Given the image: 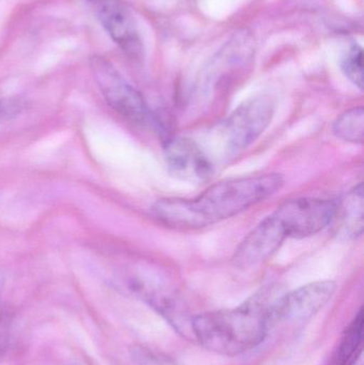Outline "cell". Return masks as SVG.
Segmentation results:
<instances>
[{
  "mask_svg": "<svg viewBox=\"0 0 364 365\" xmlns=\"http://www.w3.org/2000/svg\"><path fill=\"white\" fill-rule=\"evenodd\" d=\"M278 173L250 175L212 185L194 197H166L152 206L157 220L177 229L194 230L241 214L284 187Z\"/></svg>",
  "mask_w": 364,
  "mask_h": 365,
  "instance_id": "6da1fadb",
  "label": "cell"
},
{
  "mask_svg": "<svg viewBox=\"0 0 364 365\" xmlns=\"http://www.w3.org/2000/svg\"><path fill=\"white\" fill-rule=\"evenodd\" d=\"M278 299L263 291L237 308L203 313L192 319V332L207 351L229 357L241 355L264 341Z\"/></svg>",
  "mask_w": 364,
  "mask_h": 365,
  "instance_id": "7a4b0ae2",
  "label": "cell"
},
{
  "mask_svg": "<svg viewBox=\"0 0 364 365\" xmlns=\"http://www.w3.org/2000/svg\"><path fill=\"white\" fill-rule=\"evenodd\" d=\"M275 108L269 96H254L239 105L214 133L219 154L233 158L250 147L269 128Z\"/></svg>",
  "mask_w": 364,
  "mask_h": 365,
  "instance_id": "3957f363",
  "label": "cell"
},
{
  "mask_svg": "<svg viewBox=\"0 0 364 365\" xmlns=\"http://www.w3.org/2000/svg\"><path fill=\"white\" fill-rule=\"evenodd\" d=\"M91 70L105 100L120 115L140 125H158L140 93L105 58L94 57Z\"/></svg>",
  "mask_w": 364,
  "mask_h": 365,
  "instance_id": "277c9868",
  "label": "cell"
},
{
  "mask_svg": "<svg viewBox=\"0 0 364 365\" xmlns=\"http://www.w3.org/2000/svg\"><path fill=\"white\" fill-rule=\"evenodd\" d=\"M337 206L333 200L297 197L282 203L274 215L279 219L288 238H305L328 227Z\"/></svg>",
  "mask_w": 364,
  "mask_h": 365,
  "instance_id": "5b68a950",
  "label": "cell"
},
{
  "mask_svg": "<svg viewBox=\"0 0 364 365\" xmlns=\"http://www.w3.org/2000/svg\"><path fill=\"white\" fill-rule=\"evenodd\" d=\"M96 17L113 42L128 56L142 55V41L130 9L120 0H90Z\"/></svg>",
  "mask_w": 364,
  "mask_h": 365,
  "instance_id": "8992f818",
  "label": "cell"
},
{
  "mask_svg": "<svg viewBox=\"0 0 364 365\" xmlns=\"http://www.w3.org/2000/svg\"><path fill=\"white\" fill-rule=\"evenodd\" d=\"M336 289L337 285L331 280L303 285L278 299L274 319L294 324L308 321L331 299Z\"/></svg>",
  "mask_w": 364,
  "mask_h": 365,
  "instance_id": "52a82bcc",
  "label": "cell"
},
{
  "mask_svg": "<svg viewBox=\"0 0 364 365\" xmlns=\"http://www.w3.org/2000/svg\"><path fill=\"white\" fill-rule=\"evenodd\" d=\"M164 155L169 173L177 179L204 181L213 173L207 152L192 139H170L165 145Z\"/></svg>",
  "mask_w": 364,
  "mask_h": 365,
  "instance_id": "ba28073f",
  "label": "cell"
},
{
  "mask_svg": "<svg viewBox=\"0 0 364 365\" xmlns=\"http://www.w3.org/2000/svg\"><path fill=\"white\" fill-rule=\"evenodd\" d=\"M286 238L281 222L271 214L256 225L239 245L235 251V264L243 268L259 265L279 250Z\"/></svg>",
  "mask_w": 364,
  "mask_h": 365,
  "instance_id": "9c48e42d",
  "label": "cell"
},
{
  "mask_svg": "<svg viewBox=\"0 0 364 365\" xmlns=\"http://www.w3.org/2000/svg\"><path fill=\"white\" fill-rule=\"evenodd\" d=\"M363 184H359L348 193L341 204L338 203L333 219L338 237L350 240L363 235Z\"/></svg>",
  "mask_w": 364,
  "mask_h": 365,
  "instance_id": "30bf717a",
  "label": "cell"
},
{
  "mask_svg": "<svg viewBox=\"0 0 364 365\" xmlns=\"http://www.w3.org/2000/svg\"><path fill=\"white\" fill-rule=\"evenodd\" d=\"M363 340V310L359 311L350 324L337 349L333 351L328 365H350L356 360Z\"/></svg>",
  "mask_w": 364,
  "mask_h": 365,
  "instance_id": "8fae6325",
  "label": "cell"
},
{
  "mask_svg": "<svg viewBox=\"0 0 364 365\" xmlns=\"http://www.w3.org/2000/svg\"><path fill=\"white\" fill-rule=\"evenodd\" d=\"M333 134L346 143H363L364 139L363 107L350 109L340 115L333 126Z\"/></svg>",
  "mask_w": 364,
  "mask_h": 365,
  "instance_id": "7c38bea8",
  "label": "cell"
},
{
  "mask_svg": "<svg viewBox=\"0 0 364 365\" xmlns=\"http://www.w3.org/2000/svg\"><path fill=\"white\" fill-rule=\"evenodd\" d=\"M342 70L348 79L359 89H363V51L360 45L350 47L342 61Z\"/></svg>",
  "mask_w": 364,
  "mask_h": 365,
  "instance_id": "4fadbf2b",
  "label": "cell"
},
{
  "mask_svg": "<svg viewBox=\"0 0 364 365\" xmlns=\"http://www.w3.org/2000/svg\"><path fill=\"white\" fill-rule=\"evenodd\" d=\"M12 319L8 308L0 302V356L4 355L10 343Z\"/></svg>",
  "mask_w": 364,
  "mask_h": 365,
  "instance_id": "5bb4252c",
  "label": "cell"
},
{
  "mask_svg": "<svg viewBox=\"0 0 364 365\" xmlns=\"http://www.w3.org/2000/svg\"><path fill=\"white\" fill-rule=\"evenodd\" d=\"M25 108V103L21 98H6L0 100V120L16 115Z\"/></svg>",
  "mask_w": 364,
  "mask_h": 365,
  "instance_id": "9a60e30c",
  "label": "cell"
}]
</instances>
